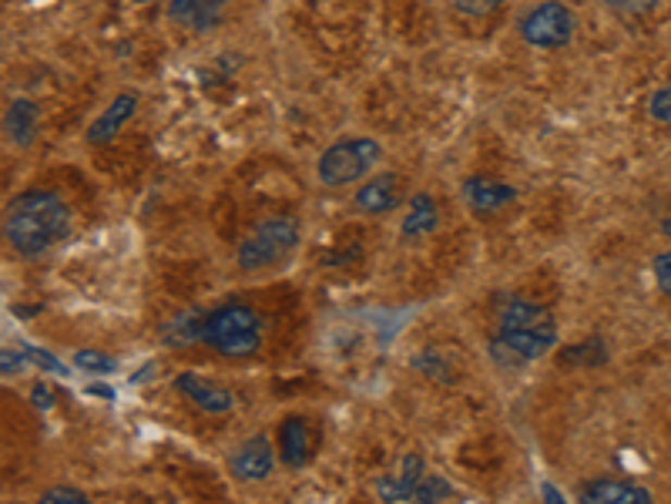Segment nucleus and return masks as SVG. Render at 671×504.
Wrapping results in <instances>:
<instances>
[{
  "mask_svg": "<svg viewBox=\"0 0 671 504\" xmlns=\"http://www.w3.org/2000/svg\"><path fill=\"white\" fill-rule=\"evenodd\" d=\"M199 340L209 343L222 357H252L262 346V317L246 303H228L202 317Z\"/></svg>",
  "mask_w": 671,
  "mask_h": 504,
  "instance_id": "obj_3",
  "label": "nucleus"
},
{
  "mask_svg": "<svg viewBox=\"0 0 671 504\" xmlns=\"http://www.w3.org/2000/svg\"><path fill=\"white\" fill-rule=\"evenodd\" d=\"M41 501H48V504H61V501H71V504H85L88 501V494L82 491V488H51V491H45L41 494Z\"/></svg>",
  "mask_w": 671,
  "mask_h": 504,
  "instance_id": "obj_22",
  "label": "nucleus"
},
{
  "mask_svg": "<svg viewBox=\"0 0 671 504\" xmlns=\"http://www.w3.org/2000/svg\"><path fill=\"white\" fill-rule=\"evenodd\" d=\"M605 4L618 14H648L661 4V0H605Z\"/></svg>",
  "mask_w": 671,
  "mask_h": 504,
  "instance_id": "obj_21",
  "label": "nucleus"
},
{
  "mask_svg": "<svg viewBox=\"0 0 671 504\" xmlns=\"http://www.w3.org/2000/svg\"><path fill=\"white\" fill-rule=\"evenodd\" d=\"M74 367L77 370H88V373H114L117 360L101 354V351H77L74 354Z\"/></svg>",
  "mask_w": 671,
  "mask_h": 504,
  "instance_id": "obj_18",
  "label": "nucleus"
},
{
  "mask_svg": "<svg viewBox=\"0 0 671 504\" xmlns=\"http://www.w3.org/2000/svg\"><path fill=\"white\" fill-rule=\"evenodd\" d=\"M4 373H17V370H24V364H27V354L21 351V354H11V351H4Z\"/></svg>",
  "mask_w": 671,
  "mask_h": 504,
  "instance_id": "obj_28",
  "label": "nucleus"
},
{
  "mask_svg": "<svg viewBox=\"0 0 671 504\" xmlns=\"http://www.w3.org/2000/svg\"><path fill=\"white\" fill-rule=\"evenodd\" d=\"M37 122H41V114H37V105L30 98H17L8 108V135L14 138V145H30Z\"/></svg>",
  "mask_w": 671,
  "mask_h": 504,
  "instance_id": "obj_15",
  "label": "nucleus"
},
{
  "mask_svg": "<svg viewBox=\"0 0 671 504\" xmlns=\"http://www.w3.org/2000/svg\"><path fill=\"white\" fill-rule=\"evenodd\" d=\"M544 494H547L550 501H564V494H561V491H555V488H544Z\"/></svg>",
  "mask_w": 671,
  "mask_h": 504,
  "instance_id": "obj_30",
  "label": "nucleus"
},
{
  "mask_svg": "<svg viewBox=\"0 0 671 504\" xmlns=\"http://www.w3.org/2000/svg\"><path fill=\"white\" fill-rule=\"evenodd\" d=\"M279 454H283V464L286 468H306L309 464V428L302 417H286L279 423Z\"/></svg>",
  "mask_w": 671,
  "mask_h": 504,
  "instance_id": "obj_13",
  "label": "nucleus"
},
{
  "mask_svg": "<svg viewBox=\"0 0 671 504\" xmlns=\"http://www.w3.org/2000/svg\"><path fill=\"white\" fill-rule=\"evenodd\" d=\"M383 159V145L376 138H343L320 155V179L333 188L363 182Z\"/></svg>",
  "mask_w": 671,
  "mask_h": 504,
  "instance_id": "obj_5",
  "label": "nucleus"
},
{
  "mask_svg": "<svg viewBox=\"0 0 671 504\" xmlns=\"http://www.w3.org/2000/svg\"><path fill=\"white\" fill-rule=\"evenodd\" d=\"M4 236L14 253H21L24 259H37L71 236V209L54 192H24L8 209Z\"/></svg>",
  "mask_w": 671,
  "mask_h": 504,
  "instance_id": "obj_1",
  "label": "nucleus"
},
{
  "mask_svg": "<svg viewBox=\"0 0 671 504\" xmlns=\"http://www.w3.org/2000/svg\"><path fill=\"white\" fill-rule=\"evenodd\" d=\"M440 225V209H437V199L433 196H417L407 219H403V236L407 239H417V236H426Z\"/></svg>",
  "mask_w": 671,
  "mask_h": 504,
  "instance_id": "obj_16",
  "label": "nucleus"
},
{
  "mask_svg": "<svg viewBox=\"0 0 671 504\" xmlns=\"http://www.w3.org/2000/svg\"><path fill=\"white\" fill-rule=\"evenodd\" d=\"M135 4H148V0H135Z\"/></svg>",
  "mask_w": 671,
  "mask_h": 504,
  "instance_id": "obj_31",
  "label": "nucleus"
},
{
  "mask_svg": "<svg viewBox=\"0 0 671 504\" xmlns=\"http://www.w3.org/2000/svg\"><path fill=\"white\" fill-rule=\"evenodd\" d=\"M558 343V323L540 303L507 299L500 309V330L494 336V357L510 364H527L550 354Z\"/></svg>",
  "mask_w": 671,
  "mask_h": 504,
  "instance_id": "obj_2",
  "label": "nucleus"
},
{
  "mask_svg": "<svg viewBox=\"0 0 671 504\" xmlns=\"http://www.w3.org/2000/svg\"><path fill=\"white\" fill-rule=\"evenodd\" d=\"M135 111H138V95H132V91L117 95V98L98 114L95 125L88 128V142H91V145H108L117 132H122V125H128V119H132Z\"/></svg>",
  "mask_w": 671,
  "mask_h": 504,
  "instance_id": "obj_12",
  "label": "nucleus"
},
{
  "mask_svg": "<svg viewBox=\"0 0 671 504\" xmlns=\"http://www.w3.org/2000/svg\"><path fill=\"white\" fill-rule=\"evenodd\" d=\"M521 37L531 48H564L574 37V14L561 4V0H547L537 4L524 21H521Z\"/></svg>",
  "mask_w": 671,
  "mask_h": 504,
  "instance_id": "obj_6",
  "label": "nucleus"
},
{
  "mask_svg": "<svg viewBox=\"0 0 671 504\" xmlns=\"http://www.w3.org/2000/svg\"><path fill=\"white\" fill-rule=\"evenodd\" d=\"M450 494H453V488H450L444 478H437V475H423V481H420L417 491H413V501L430 504V501H444V497H450Z\"/></svg>",
  "mask_w": 671,
  "mask_h": 504,
  "instance_id": "obj_19",
  "label": "nucleus"
},
{
  "mask_svg": "<svg viewBox=\"0 0 671 504\" xmlns=\"http://www.w3.org/2000/svg\"><path fill=\"white\" fill-rule=\"evenodd\" d=\"M272 468H275V451H272L269 438H249V441H243L239 447H235L232 457H228L232 478L246 481V484L265 481L272 475Z\"/></svg>",
  "mask_w": 671,
  "mask_h": 504,
  "instance_id": "obj_8",
  "label": "nucleus"
},
{
  "mask_svg": "<svg viewBox=\"0 0 671 504\" xmlns=\"http://www.w3.org/2000/svg\"><path fill=\"white\" fill-rule=\"evenodd\" d=\"M228 4V0H199V8H195L191 14V30H212L219 21H222V8Z\"/></svg>",
  "mask_w": 671,
  "mask_h": 504,
  "instance_id": "obj_17",
  "label": "nucleus"
},
{
  "mask_svg": "<svg viewBox=\"0 0 671 504\" xmlns=\"http://www.w3.org/2000/svg\"><path fill=\"white\" fill-rule=\"evenodd\" d=\"M195 8H199V0H172V4H169V14H172L178 24H191Z\"/></svg>",
  "mask_w": 671,
  "mask_h": 504,
  "instance_id": "obj_25",
  "label": "nucleus"
},
{
  "mask_svg": "<svg viewBox=\"0 0 671 504\" xmlns=\"http://www.w3.org/2000/svg\"><path fill=\"white\" fill-rule=\"evenodd\" d=\"M24 354H27V360H30V364H37V367H41V370H54V373H64L61 360H58V357H51L48 351H37V346H24Z\"/></svg>",
  "mask_w": 671,
  "mask_h": 504,
  "instance_id": "obj_24",
  "label": "nucleus"
},
{
  "mask_svg": "<svg viewBox=\"0 0 671 504\" xmlns=\"http://www.w3.org/2000/svg\"><path fill=\"white\" fill-rule=\"evenodd\" d=\"M30 401L37 410H51V386L48 383H37L34 391H30Z\"/></svg>",
  "mask_w": 671,
  "mask_h": 504,
  "instance_id": "obj_27",
  "label": "nucleus"
},
{
  "mask_svg": "<svg viewBox=\"0 0 671 504\" xmlns=\"http://www.w3.org/2000/svg\"><path fill=\"white\" fill-rule=\"evenodd\" d=\"M463 199L477 216H494L518 199V188L490 175H473L463 182Z\"/></svg>",
  "mask_w": 671,
  "mask_h": 504,
  "instance_id": "obj_9",
  "label": "nucleus"
},
{
  "mask_svg": "<svg viewBox=\"0 0 671 504\" xmlns=\"http://www.w3.org/2000/svg\"><path fill=\"white\" fill-rule=\"evenodd\" d=\"M497 4H504V0H457V11L460 14H487Z\"/></svg>",
  "mask_w": 671,
  "mask_h": 504,
  "instance_id": "obj_26",
  "label": "nucleus"
},
{
  "mask_svg": "<svg viewBox=\"0 0 671 504\" xmlns=\"http://www.w3.org/2000/svg\"><path fill=\"white\" fill-rule=\"evenodd\" d=\"M423 475H426L423 457H420V454H407V457L400 460L397 475H386V478L376 484V494H380L383 501H413V491H417V484L423 481Z\"/></svg>",
  "mask_w": 671,
  "mask_h": 504,
  "instance_id": "obj_11",
  "label": "nucleus"
},
{
  "mask_svg": "<svg viewBox=\"0 0 671 504\" xmlns=\"http://www.w3.org/2000/svg\"><path fill=\"white\" fill-rule=\"evenodd\" d=\"M655 283H658L661 293L671 296V249L655 259Z\"/></svg>",
  "mask_w": 671,
  "mask_h": 504,
  "instance_id": "obj_23",
  "label": "nucleus"
},
{
  "mask_svg": "<svg viewBox=\"0 0 671 504\" xmlns=\"http://www.w3.org/2000/svg\"><path fill=\"white\" fill-rule=\"evenodd\" d=\"M88 394H98V397L111 401V391H108V386H91V391H88Z\"/></svg>",
  "mask_w": 671,
  "mask_h": 504,
  "instance_id": "obj_29",
  "label": "nucleus"
},
{
  "mask_svg": "<svg viewBox=\"0 0 671 504\" xmlns=\"http://www.w3.org/2000/svg\"><path fill=\"white\" fill-rule=\"evenodd\" d=\"M648 111L651 119L661 122V125H671V88H658L648 101Z\"/></svg>",
  "mask_w": 671,
  "mask_h": 504,
  "instance_id": "obj_20",
  "label": "nucleus"
},
{
  "mask_svg": "<svg viewBox=\"0 0 671 504\" xmlns=\"http://www.w3.org/2000/svg\"><path fill=\"white\" fill-rule=\"evenodd\" d=\"M581 501H608V504H648L651 491L631 481H591L581 488Z\"/></svg>",
  "mask_w": 671,
  "mask_h": 504,
  "instance_id": "obj_14",
  "label": "nucleus"
},
{
  "mask_svg": "<svg viewBox=\"0 0 671 504\" xmlns=\"http://www.w3.org/2000/svg\"><path fill=\"white\" fill-rule=\"evenodd\" d=\"M175 391H178L188 404H195V407L206 410V414H215V417L235 410V397L225 391L222 383H215V380H209V377H202V373H178V377H175Z\"/></svg>",
  "mask_w": 671,
  "mask_h": 504,
  "instance_id": "obj_7",
  "label": "nucleus"
},
{
  "mask_svg": "<svg viewBox=\"0 0 671 504\" xmlns=\"http://www.w3.org/2000/svg\"><path fill=\"white\" fill-rule=\"evenodd\" d=\"M352 202H357L360 212H370V216L389 212V209H397L403 202V182H400V175H393V172L366 179Z\"/></svg>",
  "mask_w": 671,
  "mask_h": 504,
  "instance_id": "obj_10",
  "label": "nucleus"
},
{
  "mask_svg": "<svg viewBox=\"0 0 671 504\" xmlns=\"http://www.w3.org/2000/svg\"><path fill=\"white\" fill-rule=\"evenodd\" d=\"M299 246V222L293 216H272L252 225V232L239 246V266L246 273H262L286 262Z\"/></svg>",
  "mask_w": 671,
  "mask_h": 504,
  "instance_id": "obj_4",
  "label": "nucleus"
}]
</instances>
